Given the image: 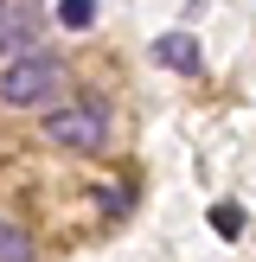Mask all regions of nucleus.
I'll return each instance as SVG.
<instances>
[{"mask_svg":"<svg viewBox=\"0 0 256 262\" xmlns=\"http://www.w3.org/2000/svg\"><path fill=\"white\" fill-rule=\"evenodd\" d=\"M45 141L51 147H71V154H102L109 147V109H102L96 96L45 109Z\"/></svg>","mask_w":256,"mask_h":262,"instance_id":"f257e3e1","label":"nucleus"},{"mask_svg":"<svg viewBox=\"0 0 256 262\" xmlns=\"http://www.w3.org/2000/svg\"><path fill=\"white\" fill-rule=\"evenodd\" d=\"M58 90H64V64L45 58V51H32V58H19V64L0 71V102H7V109H45Z\"/></svg>","mask_w":256,"mask_h":262,"instance_id":"f03ea898","label":"nucleus"},{"mask_svg":"<svg viewBox=\"0 0 256 262\" xmlns=\"http://www.w3.org/2000/svg\"><path fill=\"white\" fill-rule=\"evenodd\" d=\"M154 58H160L166 71L192 77V71H199V38H192V32H166V38H154Z\"/></svg>","mask_w":256,"mask_h":262,"instance_id":"20e7f679","label":"nucleus"},{"mask_svg":"<svg viewBox=\"0 0 256 262\" xmlns=\"http://www.w3.org/2000/svg\"><path fill=\"white\" fill-rule=\"evenodd\" d=\"M96 199H102V211H109V217H122L128 205H135V199H128V186H96Z\"/></svg>","mask_w":256,"mask_h":262,"instance_id":"6e6552de","label":"nucleus"},{"mask_svg":"<svg viewBox=\"0 0 256 262\" xmlns=\"http://www.w3.org/2000/svg\"><path fill=\"white\" fill-rule=\"evenodd\" d=\"M32 32H38V7L32 0H7L0 7V64L32 58Z\"/></svg>","mask_w":256,"mask_h":262,"instance_id":"7ed1b4c3","label":"nucleus"},{"mask_svg":"<svg viewBox=\"0 0 256 262\" xmlns=\"http://www.w3.org/2000/svg\"><path fill=\"white\" fill-rule=\"evenodd\" d=\"M58 19L71 32H83V26H96V0H58Z\"/></svg>","mask_w":256,"mask_h":262,"instance_id":"423d86ee","label":"nucleus"},{"mask_svg":"<svg viewBox=\"0 0 256 262\" xmlns=\"http://www.w3.org/2000/svg\"><path fill=\"white\" fill-rule=\"evenodd\" d=\"M32 230H19L13 217H0V262H32Z\"/></svg>","mask_w":256,"mask_h":262,"instance_id":"39448f33","label":"nucleus"},{"mask_svg":"<svg viewBox=\"0 0 256 262\" xmlns=\"http://www.w3.org/2000/svg\"><path fill=\"white\" fill-rule=\"evenodd\" d=\"M0 7H7V0H0Z\"/></svg>","mask_w":256,"mask_h":262,"instance_id":"1a4fd4ad","label":"nucleus"},{"mask_svg":"<svg viewBox=\"0 0 256 262\" xmlns=\"http://www.w3.org/2000/svg\"><path fill=\"white\" fill-rule=\"evenodd\" d=\"M211 230H218V237H237V230H243V211H237V205H211Z\"/></svg>","mask_w":256,"mask_h":262,"instance_id":"0eeeda50","label":"nucleus"}]
</instances>
